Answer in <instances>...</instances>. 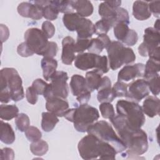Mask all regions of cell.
<instances>
[{"mask_svg": "<svg viewBox=\"0 0 160 160\" xmlns=\"http://www.w3.org/2000/svg\"><path fill=\"white\" fill-rule=\"evenodd\" d=\"M110 121L126 146V152L129 155L139 156L148 151V136L142 129L130 128L119 115L115 116Z\"/></svg>", "mask_w": 160, "mask_h": 160, "instance_id": "cell-1", "label": "cell"}, {"mask_svg": "<svg viewBox=\"0 0 160 160\" xmlns=\"http://www.w3.org/2000/svg\"><path fill=\"white\" fill-rule=\"evenodd\" d=\"M22 79L16 69L4 68L0 71V101L18 102L24 98Z\"/></svg>", "mask_w": 160, "mask_h": 160, "instance_id": "cell-2", "label": "cell"}, {"mask_svg": "<svg viewBox=\"0 0 160 160\" xmlns=\"http://www.w3.org/2000/svg\"><path fill=\"white\" fill-rule=\"evenodd\" d=\"M64 117L74 123L76 131L85 132L90 126L98 121L99 113L96 108L84 104H80L75 108L68 109L65 112Z\"/></svg>", "mask_w": 160, "mask_h": 160, "instance_id": "cell-3", "label": "cell"}, {"mask_svg": "<svg viewBox=\"0 0 160 160\" xmlns=\"http://www.w3.org/2000/svg\"><path fill=\"white\" fill-rule=\"evenodd\" d=\"M118 115L126 124L132 129H139L145 122V116L142 107L136 102L121 99L116 103Z\"/></svg>", "mask_w": 160, "mask_h": 160, "instance_id": "cell-4", "label": "cell"}, {"mask_svg": "<svg viewBox=\"0 0 160 160\" xmlns=\"http://www.w3.org/2000/svg\"><path fill=\"white\" fill-rule=\"evenodd\" d=\"M87 132L88 134L94 135L100 141L111 144L117 153L126 150L124 143L116 134L110 124L106 121H96L88 128Z\"/></svg>", "mask_w": 160, "mask_h": 160, "instance_id": "cell-5", "label": "cell"}, {"mask_svg": "<svg viewBox=\"0 0 160 160\" xmlns=\"http://www.w3.org/2000/svg\"><path fill=\"white\" fill-rule=\"evenodd\" d=\"M106 49L109 66L112 70H116L123 64L132 63L136 59V55L133 50L130 48L125 47L119 41H111Z\"/></svg>", "mask_w": 160, "mask_h": 160, "instance_id": "cell-6", "label": "cell"}, {"mask_svg": "<svg viewBox=\"0 0 160 160\" xmlns=\"http://www.w3.org/2000/svg\"><path fill=\"white\" fill-rule=\"evenodd\" d=\"M74 66L82 71L94 68L102 74L107 73L109 69L107 56L91 52L78 54L74 59Z\"/></svg>", "mask_w": 160, "mask_h": 160, "instance_id": "cell-7", "label": "cell"}, {"mask_svg": "<svg viewBox=\"0 0 160 160\" xmlns=\"http://www.w3.org/2000/svg\"><path fill=\"white\" fill-rule=\"evenodd\" d=\"M159 31L154 28L145 29L143 42L138 47V52L142 57L159 60Z\"/></svg>", "mask_w": 160, "mask_h": 160, "instance_id": "cell-8", "label": "cell"}, {"mask_svg": "<svg viewBox=\"0 0 160 160\" xmlns=\"http://www.w3.org/2000/svg\"><path fill=\"white\" fill-rule=\"evenodd\" d=\"M68 76L66 72L56 71L51 78L43 96L46 99L56 97L66 99L69 94V88L67 84Z\"/></svg>", "mask_w": 160, "mask_h": 160, "instance_id": "cell-9", "label": "cell"}, {"mask_svg": "<svg viewBox=\"0 0 160 160\" xmlns=\"http://www.w3.org/2000/svg\"><path fill=\"white\" fill-rule=\"evenodd\" d=\"M103 141H100L92 134L82 138L78 145V152L83 159L89 160L99 158Z\"/></svg>", "mask_w": 160, "mask_h": 160, "instance_id": "cell-10", "label": "cell"}, {"mask_svg": "<svg viewBox=\"0 0 160 160\" xmlns=\"http://www.w3.org/2000/svg\"><path fill=\"white\" fill-rule=\"evenodd\" d=\"M24 38V42L34 53L42 56L49 41L42 30L36 28H29L25 32Z\"/></svg>", "mask_w": 160, "mask_h": 160, "instance_id": "cell-11", "label": "cell"}, {"mask_svg": "<svg viewBox=\"0 0 160 160\" xmlns=\"http://www.w3.org/2000/svg\"><path fill=\"white\" fill-rule=\"evenodd\" d=\"M149 94L148 82L144 79H138L128 84L126 98L134 102H139Z\"/></svg>", "mask_w": 160, "mask_h": 160, "instance_id": "cell-12", "label": "cell"}, {"mask_svg": "<svg viewBox=\"0 0 160 160\" xmlns=\"http://www.w3.org/2000/svg\"><path fill=\"white\" fill-rule=\"evenodd\" d=\"M145 65L142 63H137L134 65L124 66L118 72L119 81H129L136 78L143 77Z\"/></svg>", "mask_w": 160, "mask_h": 160, "instance_id": "cell-13", "label": "cell"}, {"mask_svg": "<svg viewBox=\"0 0 160 160\" xmlns=\"http://www.w3.org/2000/svg\"><path fill=\"white\" fill-rule=\"evenodd\" d=\"M17 10L19 14L24 18L39 20L43 17L42 8L32 1L20 3L18 6Z\"/></svg>", "mask_w": 160, "mask_h": 160, "instance_id": "cell-14", "label": "cell"}, {"mask_svg": "<svg viewBox=\"0 0 160 160\" xmlns=\"http://www.w3.org/2000/svg\"><path fill=\"white\" fill-rule=\"evenodd\" d=\"M46 109L58 117H62L69 109V103L64 99L53 97L46 99Z\"/></svg>", "mask_w": 160, "mask_h": 160, "instance_id": "cell-15", "label": "cell"}, {"mask_svg": "<svg viewBox=\"0 0 160 160\" xmlns=\"http://www.w3.org/2000/svg\"><path fill=\"white\" fill-rule=\"evenodd\" d=\"M75 41L71 36L65 37L62 41V62L66 65H70L74 61Z\"/></svg>", "mask_w": 160, "mask_h": 160, "instance_id": "cell-16", "label": "cell"}, {"mask_svg": "<svg viewBox=\"0 0 160 160\" xmlns=\"http://www.w3.org/2000/svg\"><path fill=\"white\" fill-rule=\"evenodd\" d=\"M75 31L77 32L78 38L82 39H90L93 34L96 33L95 26L92 22L81 16L76 23Z\"/></svg>", "mask_w": 160, "mask_h": 160, "instance_id": "cell-17", "label": "cell"}, {"mask_svg": "<svg viewBox=\"0 0 160 160\" xmlns=\"http://www.w3.org/2000/svg\"><path fill=\"white\" fill-rule=\"evenodd\" d=\"M98 91L97 99L99 102H111L116 98L111 87V81L108 76L102 77L101 85Z\"/></svg>", "mask_w": 160, "mask_h": 160, "instance_id": "cell-18", "label": "cell"}, {"mask_svg": "<svg viewBox=\"0 0 160 160\" xmlns=\"http://www.w3.org/2000/svg\"><path fill=\"white\" fill-rule=\"evenodd\" d=\"M117 8L111 5L109 1L102 2L99 6L98 12L100 16L108 21L112 27L117 24Z\"/></svg>", "mask_w": 160, "mask_h": 160, "instance_id": "cell-19", "label": "cell"}, {"mask_svg": "<svg viewBox=\"0 0 160 160\" xmlns=\"http://www.w3.org/2000/svg\"><path fill=\"white\" fill-rule=\"evenodd\" d=\"M70 88L71 92L74 96H79L88 91L86 79L81 75L74 74L70 81Z\"/></svg>", "mask_w": 160, "mask_h": 160, "instance_id": "cell-20", "label": "cell"}, {"mask_svg": "<svg viewBox=\"0 0 160 160\" xmlns=\"http://www.w3.org/2000/svg\"><path fill=\"white\" fill-rule=\"evenodd\" d=\"M111 39L106 34H99L96 38L91 39L90 45L88 49L89 52L99 54L104 48H107L111 43Z\"/></svg>", "mask_w": 160, "mask_h": 160, "instance_id": "cell-21", "label": "cell"}, {"mask_svg": "<svg viewBox=\"0 0 160 160\" xmlns=\"http://www.w3.org/2000/svg\"><path fill=\"white\" fill-rule=\"evenodd\" d=\"M160 101L156 96H148L143 102L142 109L144 114L148 117L153 118L159 113Z\"/></svg>", "mask_w": 160, "mask_h": 160, "instance_id": "cell-22", "label": "cell"}, {"mask_svg": "<svg viewBox=\"0 0 160 160\" xmlns=\"http://www.w3.org/2000/svg\"><path fill=\"white\" fill-rule=\"evenodd\" d=\"M132 15L136 19L140 21L149 19L151 13L149 9L148 2L136 1L132 6Z\"/></svg>", "mask_w": 160, "mask_h": 160, "instance_id": "cell-23", "label": "cell"}, {"mask_svg": "<svg viewBox=\"0 0 160 160\" xmlns=\"http://www.w3.org/2000/svg\"><path fill=\"white\" fill-rule=\"evenodd\" d=\"M34 3L42 7L43 17L50 21L57 19L59 11L52 1H33Z\"/></svg>", "mask_w": 160, "mask_h": 160, "instance_id": "cell-24", "label": "cell"}, {"mask_svg": "<svg viewBox=\"0 0 160 160\" xmlns=\"http://www.w3.org/2000/svg\"><path fill=\"white\" fill-rule=\"evenodd\" d=\"M41 66L42 69L43 78L46 81H49L56 71L57 61L54 58L44 57L41 61Z\"/></svg>", "mask_w": 160, "mask_h": 160, "instance_id": "cell-25", "label": "cell"}, {"mask_svg": "<svg viewBox=\"0 0 160 160\" xmlns=\"http://www.w3.org/2000/svg\"><path fill=\"white\" fill-rule=\"evenodd\" d=\"M102 74L96 69L86 72L85 79L88 88L91 92L98 90L100 88L102 79Z\"/></svg>", "mask_w": 160, "mask_h": 160, "instance_id": "cell-26", "label": "cell"}, {"mask_svg": "<svg viewBox=\"0 0 160 160\" xmlns=\"http://www.w3.org/2000/svg\"><path fill=\"white\" fill-rule=\"evenodd\" d=\"M72 6L74 9L76 10V13L82 18L90 16L93 12V6L89 1H72Z\"/></svg>", "mask_w": 160, "mask_h": 160, "instance_id": "cell-27", "label": "cell"}, {"mask_svg": "<svg viewBox=\"0 0 160 160\" xmlns=\"http://www.w3.org/2000/svg\"><path fill=\"white\" fill-rule=\"evenodd\" d=\"M15 138V133L11 126L1 120L0 134L1 141L6 144H11L14 142Z\"/></svg>", "mask_w": 160, "mask_h": 160, "instance_id": "cell-28", "label": "cell"}, {"mask_svg": "<svg viewBox=\"0 0 160 160\" xmlns=\"http://www.w3.org/2000/svg\"><path fill=\"white\" fill-rule=\"evenodd\" d=\"M58 122L59 119L55 114L50 112H43L42 113L41 128L45 132L51 131Z\"/></svg>", "mask_w": 160, "mask_h": 160, "instance_id": "cell-29", "label": "cell"}, {"mask_svg": "<svg viewBox=\"0 0 160 160\" xmlns=\"http://www.w3.org/2000/svg\"><path fill=\"white\" fill-rule=\"evenodd\" d=\"M159 60H157L152 58H149L146 62L144 68V72L143 78L145 80H147L157 74L160 71L159 68Z\"/></svg>", "mask_w": 160, "mask_h": 160, "instance_id": "cell-30", "label": "cell"}, {"mask_svg": "<svg viewBox=\"0 0 160 160\" xmlns=\"http://www.w3.org/2000/svg\"><path fill=\"white\" fill-rule=\"evenodd\" d=\"M19 114V109L16 105L1 104L0 106V118L2 120L9 121Z\"/></svg>", "mask_w": 160, "mask_h": 160, "instance_id": "cell-31", "label": "cell"}, {"mask_svg": "<svg viewBox=\"0 0 160 160\" xmlns=\"http://www.w3.org/2000/svg\"><path fill=\"white\" fill-rule=\"evenodd\" d=\"M48 144L47 142L42 139L32 142L30 145V150L31 152L38 156L44 155L48 152Z\"/></svg>", "mask_w": 160, "mask_h": 160, "instance_id": "cell-32", "label": "cell"}, {"mask_svg": "<svg viewBox=\"0 0 160 160\" xmlns=\"http://www.w3.org/2000/svg\"><path fill=\"white\" fill-rule=\"evenodd\" d=\"M128 24L124 22H119L114 26V34L115 38L122 42L129 33Z\"/></svg>", "mask_w": 160, "mask_h": 160, "instance_id": "cell-33", "label": "cell"}, {"mask_svg": "<svg viewBox=\"0 0 160 160\" xmlns=\"http://www.w3.org/2000/svg\"><path fill=\"white\" fill-rule=\"evenodd\" d=\"M80 17L76 12L64 14L62 17V22L64 26L69 31H74L76 24Z\"/></svg>", "mask_w": 160, "mask_h": 160, "instance_id": "cell-34", "label": "cell"}, {"mask_svg": "<svg viewBox=\"0 0 160 160\" xmlns=\"http://www.w3.org/2000/svg\"><path fill=\"white\" fill-rule=\"evenodd\" d=\"M52 1L59 12L68 14V13H71L74 11V8L72 6V1L55 0Z\"/></svg>", "mask_w": 160, "mask_h": 160, "instance_id": "cell-35", "label": "cell"}, {"mask_svg": "<svg viewBox=\"0 0 160 160\" xmlns=\"http://www.w3.org/2000/svg\"><path fill=\"white\" fill-rule=\"evenodd\" d=\"M14 121L17 128L21 132H24L30 125L29 118L28 116L24 113L19 114Z\"/></svg>", "mask_w": 160, "mask_h": 160, "instance_id": "cell-36", "label": "cell"}, {"mask_svg": "<svg viewBox=\"0 0 160 160\" xmlns=\"http://www.w3.org/2000/svg\"><path fill=\"white\" fill-rule=\"evenodd\" d=\"M99 108L102 118L111 119L115 116L114 109L111 102H102Z\"/></svg>", "mask_w": 160, "mask_h": 160, "instance_id": "cell-37", "label": "cell"}, {"mask_svg": "<svg viewBox=\"0 0 160 160\" xmlns=\"http://www.w3.org/2000/svg\"><path fill=\"white\" fill-rule=\"evenodd\" d=\"M128 84L125 82L118 81L112 88L115 98L125 97L128 91Z\"/></svg>", "mask_w": 160, "mask_h": 160, "instance_id": "cell-38", "label": "cell"}, {"mask_svg": "<svg viewBox=\"0 0 160 160\" xmlns=\"http://www.w3.org/2000/svg\"><path fill=\"white\" fill-rule=\"evenodd\" d=\"M25 136L31 142H35L41 139L42 133L40 130L35 126H29L25 131Z\"/></svg>", "mask_w": 160, "mask_h": 160, "instance_id": "cell-39", "label": "cell"}, {"mask_svg": "<svg viewBox=\"0 0 160 160\" xmlns=\"http://www.w3.org/2000/svg\"><path fill=\"white\" fill-rule=\"evenodd\" d=\"M148 88L149 91L154 95H158L160 92L159 87V75L157 74L147 80Z\"/></svg>", "mask_w": 160, "mask_h": 160, "instance_id": "cell-40", "label": "cell"}, {"mask_svg": "<svg viewBox=\"0 0 160 160\" xmlns=\"http://www.w3.org/2000/svg\"><path fill=\"white\" fill-rule=\"evenodd\" d=\"M96 34H106L109 30L112 28L111 25L108 21L105 19H101L97 21L94 24Z\"/></svg>", "mask_w": 160, "mask_h": 160, "instance_id": "cell-41", "label": "cell"}, {"mask_svg": "<svg viewBox=\"0 0 160 160\" xmlns=\"http://www.w3.org/2000/svg\"><path fill=\"white\" fill-rule=\"evenodd\" d=\"M91 39H82L77 38L74 45L75 52L82 53L85 50L88 49L91 42Z\"/></svg>", "mask_w": 160, "mask_h": 160, "instance_id": "cell-42", "label": "cell"}, {"mask_svg": "<svg viewBox=\"0 0 160 160\" xmlns=\"http://www.w3.org/2000/svg\"><path fill=\"white\" fill-rule=\"evenodd\" d=\"M48 84L41 79H35L32 84L31 87L37 92L38 95H43L47 88Z\"/></svg>", "mask_w": 160, "mask_h": 160, "instance_id": "cell-43", "label": "cell"}, {"mask_svg": "<svg viewBox=\"0 0 160 160\" xmlns=\"http://www.w3.org/2000/svg\"><path fill=\"white\" fill-rule=\"evenodd\" d=\"M58 50V47L57 44L53 41H49L48 44L42 54V56L46 58H53L54 56H56Z\"/></svg>", "mask_w": 160, "mask_h": 160, "instance_id": "cell-44", "label": "cell"}, {"mask_svg": "<svg viewBox=\"0 0 160 160\" xmlns=\"http://www.w3.org/2000/svg\"><path fill=\"white\" fill-rule=\"evenodd\" d=\"M138 40V36L137 32L134 29H129V33L121 42L128 46H132L136 44Z\"/></svg>", "mask_w": 160, "mask_h": 160, "instance_id": "cell-45", "label": "cell"}, {"mask_svg": "<svg viewBox=\"0 0 160 160\" xmlns=\"http://www.w3.org/2000/svg\"><path fill=\"white\" fill-rule=\"evenodd\" d=\"M42 31L49 38H51L55 33V27L49 21H45L42 24Z\"/></svg>", "mask_w": 160, "mask_h": 160, "instance_id": "cell-46", "label": "cell"}, {"mask_svg": "<svg viewBox=\"0 0 160 160\" xmlns=\"http://www.w3.org/2000/svg\"><path fill=\"white\" fill-rule=\"evenodd\" d=\"M17 52L18 54L22 57H29L32 56L34 54V52L26 43V42H23L19 44L17 48Z\"/></svg>", "mask_w": 160, "mask_h": 160, "instance_id": "cell-47", "label": "cell"}, {"mask_svg": "<svg viewBox=\"0 0 160 160\" xmlns=\"http://www.w3.org/2000/svg\"><path fill=\"white\" fill-rule=\"evenodd\" d=\"M26 98L29 103L35 104L38 99V94L33 89V88L30 86L28 88L26 91Z\"/></svg>", "mask_w": 160, "mask_h": 160, "instance_id": "cell-48", "label": "cell"}, {"mask_svg": "<svg viewBox=\"0 0 160 160\" xmlns=\"http://www.w3.org/2000/svg\"><path fill=\"white\" fill-rule=\"evenodd\" d=\"M148 7L151 13H152L154 17L159 18L160 15V1H153L148 2Z\"/></svg>", "mask_w": 160, "mask_h": 160, "instance_id": "cell-49", "label": "cell"}, {"mask_svg": "<svg viewBox=\"0 0 160 160\" xmlns=\"http://www.w3.org/2000/svg\"><path fill=\"white\" fill-rule=\"evenodd\" d=\"M14 152L9 148H4L1 149V159H14Z\"/></svg>", "mask_w": 160, "mask_h": 160, "instance_id": "cell-50", "label": "cell"}, {"mask_svg": "<svg viewBox=\"0 0 160 160\" xmlns=\"http://www.w3.org/2000/svg\"><path fill=\"white\" fill-rule=\"evenodd\" d=\"M9 31L6 26H4V24H1V42L6 41L8 38H9Z\"/></svg>", "mask_w": 160, "mask_h": 160, "instance_id": "cell-51", "label": "cell"}, {"mask_svg": "<svg viewBox=\"0 0 160 160\" xmlns=\"http://www.w3.org/2000/svg\"><path fill=\"white\" fill-rule=\"evenodd\" d=\"M154 28L158 31H159V19H157V21L154 23Z\"/></svg>", "mask_w": 160, "mask_h": 160, "instance_id": "cell-52", "label": "cell"}]
</instances>
